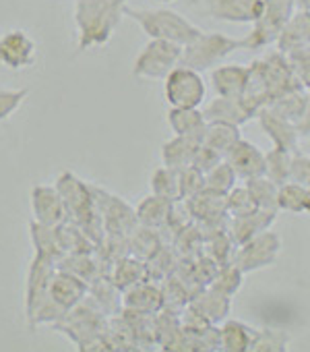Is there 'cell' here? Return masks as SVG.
Masks as SVG:
<instances>
[{
    "instance_id": "21",
    "label": "cell",
    "mask_w": 310,
    "mask_h": 352,
    "mask_svg": "<svg viewBox=\"0 0 310 352\" xmlns=\"http://www.w3.org/2000/svg\"><path fill=\"white\" fill-rule=\"evenodd\" d=\"M277 218V212L273 210H254L246 216H236L228 220V234L232 236L234 245H242L248 239L269 230Z\"/></svg>"
},
{
    "instance_id": "45",
    "label": "cell",
    "mask_w": 310,
    "mask_h": 352,
    "mask_svg": "<svg viewBox=\"0 0 310 352\" xmlns=\"http://www.w3.org/2000/svg\"><path fill=\"white\" fill-rule=\"evenodd\" d=\"M304 214L310 216V187H306V197H304Z\"/></svg>"
},
{
    "instance_id": "1",
    "label": "cell",
    "mask_w": 310,
    "mask_h": 352,
    "mask_svg": "<svg viewBox=\"0 0 310 352\" xmlns=\"http://www.w3.org/2000/svg\"><path fill=\"white\" fill-rule=\"evenodd\" d=\"M296 89L304 87L296 77L287 54L275 50L248 65V87L244 96L259 112L271 100Z\"/></svg>"
},
{
    "instance_id": "12",
    "label": "cell",
    "mask_w": 310,
    "mask_h": 352,
    "mask_svg": "<svg viewBox=\"0 0 310 352\" xmlns=\"http://www.w3.org/2000/svg\"><path fill=\"white\" fill-rule=\"evenodd\" d=\"M34 222L50 228H58L67 222V206L60 191L50 185H36L29 193Z\"/></svg>"
},
{
    "instance_id": "42",
    "label": "cell",
    "mask_w": 310,
    "mask_h": 352,
    "mask_svg": "<svg viewBox=\"0 0 310 352\" xmlns=\"http://www.w3.org/2000/svg\"><path fill=\"white\" fill-rule=\"evenodd\" d=\"M287 58H289V63L294 67V73L300 79L302 87L306 91H310V46L308 48H302L298 52L287 54Z\"/></svg>"
},
{
    "instance_id": "48",
    "label": "cell",
    "mask_w": 310,
    "mask_h": 352,
    "mask_svg": "<svg viewBox=\"0 0 310 352\" xmlns=\"http://www.w3.org/2000/svg\"><path fill=\"white\" fill-rule=\"evenodd\" d=\"M153 3H160V5H170V3H176V0H153Z\"/></svg>"
},
{
    "instance_id": "46",
    "label": "cell",
    "mask_w": 310,
    "mask_h": 352,
    "mask_svg": "<svg viewBox=\"0 0 310 352\" xmlns=\"http://www.w3.org/2000/svg\"><path fill=\"white\" fill-rule=\"evenodd\" d=\"M294 3H296L298 9H306V7L310 5V0H294Z\"/></svg>"
},
{
    "instance_id": "2",
    "label": "cell",
    "mask_w": 310,
    "mask_h": 352,
    "mask_svg": "<svg viewBox=\"0 0 310 352\" xmlns=\"http://www.w3.org/2000/svg\"><path fill=\"white\" fill-rule=\"evenodd\" d=\"M126 0H75L77 50L104 46L124 17Z\"/></svg>"
},
{
    "instance_id": "27",
    "label": "cell",
    "mask_w": 310,
    "mask_h": 352,
    "mask_svg": "<svg viewBox=\"0 0 310 352\" xmlns=\"http://www.w3.org/2000/svg\"><path fill=\"white\" fill-rule=\"evenodd\" d=\"M102 216L106 222V228L110 232H132L134 224H136V216L134 210H130L122 199H118L116 195H108V204L102 208Z\"/></svg>"
},
{
    "instance_id": "31",
    "label": "cell",
    "mask_w": 310,
    "mask_h": 352,
    "mask_svg": "<svg viewBox=\"0 0 310 352\" xmlns=\"http://www.w3.org/2000/svg\"><path fill=\"white\" fill-rule=\"evenodd\" d=\"M308 98L310 96L306 94V89H296V91H289V94H283V96L271 100L265 108H271L279 116H283V118H287V120L298 124V120L302 118V114L306 110Z\"/></svg>"
},
{
    "instance_id": "33",
    "label": "cell",
    "mask_w": 310,
    "mask_h": 352,
    "mask_svg": "<svg viewBox=\"0 0 310 352\" xmlns=\"http://www.w3.org/2000/svg\"><path fill=\"white\" fill-rule=\"evenodd\" d=\"M289 346V336L277 327H254L250 352H285Z\"/></svg>"
},
{
    "instance_id": "40",
    "label": "cell",
    "mask_w": 310,
    "mask_h": 352,
    "mask_svg": "<svg viewBox=\"0 0 310 352\" xmlns=\"http://www.w3.org/2000/svg\"><path fill=\"white\" fill-rule=\"evenodd\" d=\"M203 189H205V174L199 168H195L193 164L180 168V201L191 199Z\"/></svg>"
},
{
    "instance_id": "30",
    "label": "cell",
    "mask_w": 310,
    "mask_h": 352,
    "mask_svg": "<svg viewBox=\"0 0 310 352\" xmlns=\"http://www.w3.org/2000/svg\"><path fill=\"white\" fill-rule=\"evenodd\" d=\"M149 278V263L139 259V257H124L116 261L114 274H112V284L118 290H126L143 280Z\"/></svg>"
},
{
    "instance_id": "26",
    "label": "cell",
    "mask_w": 310,
    "mask_h": 352,
    "mask_svg": "<svg viewBox=\"0 0 310 352\" xmlns=\"http://www.w3.org/2000/svg\"><path fill=\"white\" fill-rule=\"evenodd\" d=\"M172 208L174 204L164 199V197H158V195H147L134 210V216H136V222L141 226H147V228H155L160 230L162 226L168 224L170 220V214H172Z\"/></svg>"
},
{
    "instance_id": "9",
    "label": "cell",
    "mask_w": 310,
    "mask_h": 352,
    "mask_svg": "<svg viewBox=\"0 0 310 352\" xmlns=\"http://www.w3.org/2000/svg\"><path fill=\"white\" fill-rule=\"evenodd\" d=\"M56 189L64 199L67 216H71L87 232V228L97 220L95 197L89 193V187L81 179H77L73 172H60L56 179Z\"/></svg>"
},
{
    "instance_id": "49",
    "label": "cell",
    "mask_w": 310,
    "mask_h": 352,
    "mask_svg": "<svg viewBox=\"0 0 310 352\" xmlns=\"http://www.w3.org/2000/svg\"><path fill=\"white\" fill-rule=\"evenodd\" d=\"M306 9H308V11H310V5H308V7H306Z\"/></svg>"
},
{
    "instance_id": "23",
    "label": "cell",
    "mask_w": 310,
    "mask_h": 352,
    "mask_svg": "<svg viewBox=\"0 0 310 352\" xmlns=\"http://www.w3.org/2000/svg\"><path fill=\"white\" fill-rule=\"evenodd\" d=\"M254 327L240 319H226L217 329L219 350L224 352H250Z\"/></svg>"
},
{
    "instance_id": "8",
    "label": "cell",
    "mask_w": 310,
    "mask_h": 352,
    "mask_svg": "<svg viewBox=\"0 0 310 352\" xmlns=\"http://www.w3.org/2000/svg\"><path fill=\"white\" fill-rule=\"evenodd\" d=\"M281 253V236L271 228L248 239L246 243L238 245L232 255V263H236L244 274H252L265 270L277 261Z\"/></svg>"
},
{
    "instance_id": "11",
    "label": "cell",
    "mask_w": 310,
    "mask_h": 352,
    "mask_svg": "<svg viewBox=\"0 0 310 352\" xmlns=\"http://www.w3.org/2000/svg\"><path fill=\"white\" fill-rule=\"evenodd\" d=\"M38 60V44L25 30H7L0 34V67L25 71Z\"/></svg>"
},
{
    "instance_id": "28",
    "label": "cell",
    "mask_w": 310,
    "mask_h": 352,
    "mask_svg": "<svg viewBox=\"0 0 310 352\" xmlns=\"http://www.w3.org/2000/svg\"><path fill=\"white\" fill-rule=\"evenodd\" d=\"M240 126L230 124V122H207L201 145L211 147L219 155L226 157V153L234 147V143L240 139Z\"/></svg>"
},
{
    "instance_id": "4",
    "label": "cell",
    "mask_w": 310,
    "mask_h": 352,
    "mask_svg": "<svg viewBox=\"0 0 310 352\" xmlns=\"http://www.w3.org/2000/svg\"><path fill=\"white\" fill-rule=\"evenodd\" d=\"M236 50H242L240 38H232L219 32H203L197 40L182 48L180 65L191 67L199 73L211 71Z\"/></svg>"
},
{
    "instance_id": "35",
    "label": "cell",
    "mask_w": 310,
    "mask_h": 352,
    "mask_svg": "<svg viewBox=\"0 0 310 352\" xmlns=\"http://www.w3.org/2000/svg\"><path fill=\"white\" fill-rule=\"evenodd\" d=\"M246 189L250 191L254 204L259 210H273L277 212V189L279 185H275L273 181H269L267 176H257V179L244 181Z\"/></svg>"
},
{
    "instance_id": "39",
    "label": "cell",
    "mask_w": 310,
    "mask_h": 352,
    "mask_svg": "<svg viewBox=\"0 0 310 352\" xmlns=\"http://www.w3.org/2000/svg\"><path fill=\"white\" fill-rule=\"evenodd\" d=\"M29 98V87L19 89H0V122H7Z\"/></svg>"
},
{
    "instance_id": "18",
    "label": "cell",
    "mask_w": 310,
    "mask_h": 352,
    "mask_svg": "<svg viewBox=\"0 0 310 352\" xmlns=\"http://www.w3.org/2000/svg\"><path fill=\"white\" fill-rule=\"evenodd\" d=\"M211 87L217 96L224 98H242L248 87V67L240 63L217 65L209 75Z\"/></svg>"
},
{
    "instance_id": "16",
    "label": "cell",
    "mask_w": 310,
    "mask_h": 352,
    "mask_svg": "<svg viewBox=\"0 0 310 352\" xmlns=\"http://www.w3.org/2000/svg\"><path fill=\"white\" fill-rule=\"evenodd\" d=\"M257 120H259L263 133L271 139V143L275 147H283V149H289V151L298 149L300 133H298L296 122L279 116L271 108H261V112L257 114Z\"/></svg>"
},
{
    "instance_id": "13",
    "label": "cell",
    "mask_w": 310,
    "mask_h": 352,
    "mask_svg": "<svg viewBox=\"0 0 310 352\" xmlns=\"http://www.w3.org/2000/svg\"><path fill=\"white\" fill-rule=\"evenodd\" d=\"M205 11L215 21L252 25L263 11V0H205Z\"/></svg>"
},
{
    "instance_id": "38",
    "label": "cell",
    "mask_w": 310,
    "mask_h": 352,
    "mask_svg": "<svg viewBox=\"0 0 310 352\" xmlns=\"http://www.w3.org/2000/svg\"><path fill=\"white\" fill-rule=\"evenodd\" d=\"M259 210L250 191L246 189V185H236L228 195H226V214L230 218H236V216H246L250 212Z\"/></svg>"
},
{
    "instance_id": "34",
    "label": "cell",
    "mask_w": 310,
    "mask_h": 352,
    "mask_svg": "<svg viewBox=\"0 0 310 352\" xmlns=\"http://www.w3.org/2000/svg\"><path fill=\"white\" fill-rule=\"evenodd\" d=\"M236 185H238V176L226 160H222L215 168L205 172V189L207 191H213L217 195H228Z\"/></svg>"
},
{
    "instance_id": "47",
    "label": "cell",
    "mask_w": 310,
    "mask_h": 352,
    "mask_svg": "<svg viewBox=\"0 0 310 352\" xmlns=\"http://www.w3.org/2000/svg\"><path fill=\"white\" fill-rule=\"evenodd\" d=\"M304 151L306 153H310V135L306 137V141H304Z\"/></svg>"
},
{
    "instance_id": "37",
    "label": "cell",
    "mask_w": 310,
    "mask_h": 352,
    "mask_svg": "<svg viewBox=\"0 0 310 352\" xmlns=\"http://www.w3.org/2000/svg\"><path fill=\"white\" fill-rule=\"evenodd\" d=\"M304 197H306V187H302L294 181L279 185V189H277V212L304 214Z\"/></svg>"
},
{
    "instance_id": "10",
    "label": "cell",
    "mask_w": 310,
    "mask_h": 352,
    "mask_svg": "<svg viewBox=\"0 0 310 352\" xmlns=\"http://www.w3.org/2000/svg\"><path fill=\"white\" fill-rule=\"evenodd\" d=\"M54 265H56L54 261H50L42 255H34V259L29 263L27 282H25V315H27L29 325L34 323L36 315L48 300L50 284L56 274Z\"/></svg>"
},
{
    "instance_id": "44",
    "label": "cell",
    "mask_w": 310,
    "mask_h": 352,
    "mask_svg": "<svg viewBox=\"0 0 310 352\" xmlns=\"http://www.w3.org/2000/svg\"><path fill=\"white\" fill-rule=\"evenodd\" d=\"M298 133H300V137L310 135V98H308V104H306V110H304L302 118L298 120Z\"/></svg>"
},
{
    "instance_id": "22",
    "label": "cell",
    "mask_w": 310,
    "mask_h": 352,
    "mask_svg": "<svg viewBox=\"0 0 310 352\" xmlns=\"http://www.w3.org/2000/svg\"><path fill=\"white\" fill-rule=\"evenodd\" d=\"M189 305L215 325V323H222L228 319V315L232 311V296L222 294L219 290L207 286V288L199 290L197 294H193Z\"/></svg>"
},
{
    "instance_id": "3",
    "label": "cell",
    "mask_w": 310,
    "mask_h": 352,
    "mask_svg": "<svg viewBox=\"0 0 310 352\" xmlns=\"http://www.w3.org/2000/svg\"><path fill=\"white\" fill-rule=\"evenodd\" d=\"M124 15L130 17L149 40H168V42L187 46L203 34V30L197 28L193 21H189L184 15L166 7L164 9H132L126 5Z\"/></svg>"
},
{
    "instance_id": "15",
    "label": "cell",
    "mask_w": 310,
    "mask_h": 352,
    "mask_svg": "<svg viewBox=\"0 0 310 352\" xmlns=\"http://www.w3.org/2000/svg\"><path fill=\"white\" fill-rule=\"evenodd\" d=\"M224 160L232 166L238 181L242 183L265 174V151L257 143L246 141L242 137L234 143V147L226 153Z\"/></svg>"
},
{
    "instance_id": "17",
    "label": "cell",
    "mask_w": 310,
    "mask_h": 352,
    "mask_svg": "<svg viewBox=\"0 0 310 352\" xmlns=\"http://www.w3.org/2000/svg\"><path fill=\"white\" fill-rule=\"evenodd\" d=\"M122 309L126 313H136V315H155L164 309V292L155 284L143 280L124 290Z\"/></svg>"
},
{
    "instance_id": "5",
    "label": "cell",
    "mask_w": 310,
    "mask_h": 352,
    "mask_svg": "<svg viewBox=\"0 0 310 352\" xmlns=\"http://www.w3.org/2000/svg\"><path fill=\"white\" fill-rule=\"evenodd\" d=\"M294 0H263V11L252 23V30L244 38H240L242 50H263L275 44L279 32L294 15Z\"/></svg>"
},
{
    "instance_id": "7",
    "label": "cell",
    "mask_w": 310,
    "mask_h": 352,
    "mask_svg": "<svg viewBox=\"0 0 310 352\" xmlns=\"http://www.w3.org/2000/svg\"><path fill=\"white\" fill-rule=\"evenodd\" d=\"M164 98L170 108H201L207 98V83L199 71L178 65L164 77Z\"/></svg>"
},
{
    "instance_id": "19",
    "label": "cell",
    "mask_w": 310,
    "mask_h": 352,
    "mask_svg": "<svg viewBox=\"0 0 310 352\" xmlns=\"http://www.w3.org/2000/svg\"><path fill=\"white\" fill-rule=\"evenodd\" d=\"M277 50L283 54L298 52L302 48L310 46V11L308 9H298L294 15L287 19L283 30L277 36Z\"/></svg>"
},
{
    "instance_id": "43",
    "label": "cell",
    "mask_w": 310,
    "mask_h": 352,
    "mask_svg": "<svg viewBox=\"0 0 310 352\" xmlns=\"http://www.w3.org/2000/svg\"><path fill=\"white\" fill-rule=\"evenodd\" d=\"M222 160H224V155H219L217 151H213V149L207 147V145H201L199 151H197V155H195V160H193V166L199 168V170L205 174V172H209L211 168H215Z\"/></svg>"
},
{
    "instance_id": "24",
    "label": "cell",
    "mask_w": 310,
    "mask_h": 352,
    "mask_svg": "<svg viewBox=\"0 0 310 352\" xmlns=\"http://www.w3.org/2000/svg\"><path fill=\"white\" fill-rule=\"evenodd\" d=\"M201 147V139L195 137H182V135H174L172 139H168L162 145V164L170 166V168H187L193 164L197 151Z\"/></svg>"
},
{
    "instance_id": "25",
    "label": "cell",
    "mask_w": 310,
    "mask_h": 352,
    "mask_svg": "<svg viewBox=\"0 0 310 352\" xmlns=\"http://www.w3.org/2000/svg\"><path fill=\"white\" fill-rule=\"evenodd\" d=\"M168 124L174 135L203 139L207 118L201 108H170L168 110Z\"/></svg>"
},
{
    "instance_id": "14",
    "label": "cell",
    "mask_w": 310,
    "mask_h": 352,
    "mask_svg": "<svg viewBox=\"0 0 310 352\" xmlns=\"http://www.w3.org/2000/svg\"><path fill=\"white\" fill-rule=\"evenodd\" d=\"M203 114L207 122H230V124L242 126L250 122L252 118H257L259 110L246 100V96L242 98L217 96L211 102H207V106L203 108Z\"/></svg>"
},
{
    "instance_id": "6",
    "label": "cell",
    "mask_w": 310,
    "mask_h": 352,
    "mask_svg": "<svg viewBox=\"0 0 310 352\" xmlns=\"http://www.w3.org/2000/svg\"><path fill=\"white\" fill-rule=\"evenodd\" d=\"M180 44L168 40H149L132 63V77L136 79H164L182 58Z\"/></svg>"
},
{
    "instance_id": "32",
    "label": "cell",
    "mask_w": 310,
    "mask_h": 352,
    "mask_svg": "<svg viewBox=\"0 0 310 352\" xmlns=\"http://www.w3.org/2000/svg\"><path fill=\"white\" fill-rule=\"evenodd\" d=\"M291 153L289 149L275 147L265 151V176L275 185H283L289 181V168H291Z\"/></svg>"
},
{
    "instance_id": "29",
    "label": "cell",
    "mask_w": 310,
    "mask_h": 352,
    "mask_svg": "<svg viewBox=\"0 0 310 352\" xmlns=\"http://www.w3.org/2000/svg\"><path fill=\"white\" fill-rule=\"evenodd\" d=\"M151 193L172 204L180 201V170L170 166H158L151 172Z\"/></svg>"
},
{
    "instance_id": "41",
    "label": "cell",
    "mask_w": 310,
    "mask_h": 352,
    "mask_svg": "<svg viewBox=\"0 0 310 352\" xmlns=\"http://www.w3.org/2000/svg\"><path fill=\"white\" fill-rule=\"evenodd\" d=\"M289 181L310 187V153H291V168H289Z\"/></svg>"
},
{
    "instance_id": "36",
    "label": "cell",
    "mask_w": 310,
    "mask_h": 352,
    "mask_svg": "<svg viewBox=\"0 0 310 352\" xmlns=\"http://www.w3.org/2000/svg\"><path fill=\"white\" fill-rule=\"evenodd\" d=\"M244 272L236 265V263H224V265H217V272L215 276L211 278L209 286L219 290L222 294H228V296H234L240 286H242V280H244Z\"/></svg>"
},
{
    "instance_id": "20",
    "label": "cell",
    "mask_w": 310,
    "mask_h": 352,
    "mask_svg": "<svg viewBox=\"0 0 310 352\" xmlns=\"http://www.w3.org/2000/svg\"><path fill=\"white\" fill-rule=\"evenodd\" d=\"M189 212L191 218L197 220L201 226H215L217 220H228L230 216L226 214V195H217L213 191H199L197 195H193L191 199L182 201Z\"/></svg>"
}]
</instances>
